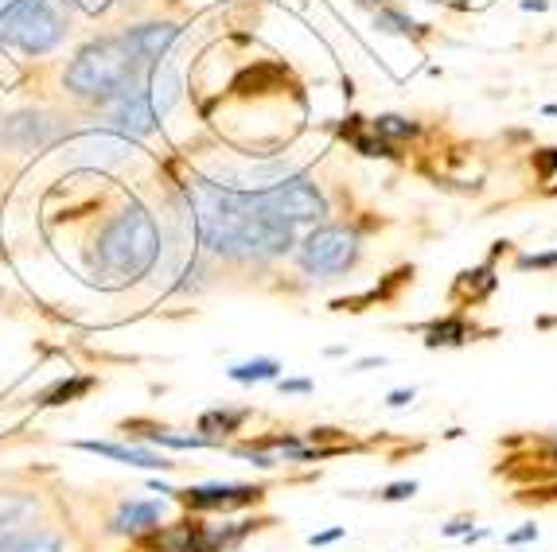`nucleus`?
I'll return each instance as SVG.
<instances>
[{"mask_svg":"<svg viewBox=\"0 0 557 552\" xmlns=\"http://www.w3.org/2000/svg\"><path fill=\"white\" fill-rule=\"evenodd\" d=\"M191 211H196V230L211 253L223 258H285L297 246L293 222L258 191H234L223 184L199 179L187 187Z\"/></svg>","mask_w":557,"mask_h":552,"instance_id":"1","label":"nucleus"},{"mask_svg":"<svg viewBox=\"0 0 557 552\" xmlns=\"http://www.w3.org/2000/svg\"><path fill=\"white\" fill-rule=\"evenodd\" d=\"M160 258V234L149 211L140 206H125L117 218L98 234L94 246V273L110 276L113 285H129L137 276L152 268Z\"/></svg>","mask_w":557,"mask_h":552,"instance_id":"2","label":"nucleus"},{"mask_svg":"<svg viewBox=\"0 0 557 552\" xmlns=\"http://www.w3.org/2000/svg\"><path fill=\"white\" fill-rule=\"evenodd\" d=\"M140 71H145V63L133 55V47L125 43V36H110L83 47L75 55V63L66 66L63 83L75 98L110 105L113 98H121L129 86H137L145 78Z\"/></svg>","mask_w":557,"mask_h":552,"instance_id":"3","label":"nucleus"},{"mask_svg":"<svg viewBox=\"0 0 557 552\" xmlns=\"http://www.w3.org/2000/svg\"><path fill=\"white\" fill-rule=\"evenodd\" d=\"M66 28L71 20H66L63 0H4L0 4V36L28 55H44L59 47Z\"/></svg>","mask_w":557,"mask_h":552,"instance_id":"4","label":"nucleus"},{"mask_svg":"<svg viewBox=\"0 0 557 552\" xmlns=\"http://www.w3.org/2000/svg\"><path fill=\"white\" fill-rule=\"evenodd\" d=\"M362 258V238L351 226H320L300 241V268L308 276H344L359 265Z\"/></svg>","mask_w":557,"mask_h":552,"instance_id":"5","label":"nucleus"},{"mask_svg":"<svg viewBox=\"0 0 557 552\" xmlns=\"http://www.w3.org/2000/svg\"><path fill=\"white\" fill-rule=\"evenodd\" d=\"M180 506H187L191 514H207V510H250L265 498V487H253V482H211V487H184L172 490Z\"/></svg>","mask_w":557,"mask_h":552,"instance_id":"6","label":"nucleus"},{"mask_svg":"<svg viewBox=\"0 0 557 552\" xmlns=\"http://www.w3.org/2000/svg\"><path fill=\"white\" fill-rule=\"evenodd\" d=\"M261 195H265L293 226H297V222L327 218V199L320 195L317 184H308L305 175H293V179H281V184H273V187H261Z\"/></svg>","mask_w":557,"mask_h":552,"instance_id":"7","label":"nucleus"},{"mask_svg":"<svg viewBox=\"0 0 557 552\" xmlns=\"http://www.w3.org/2000/svg\"><path fill=\"white\" fill-rule=\"evenodd\" d=\"M180 39L176 24H140V28L125 32V43L133 47V55L145 66H157L164 59V51Z\"/></svg>","mask_w":557,"mask_h":552,"instance_id":"8","label":"nucleus"},{"mask_svg":"<svg viewBox=\"0 0 557 552\" xmlns=\"http://www.w3.org/2000/svg\"><path fill=\"white\" fill-rule=\"evenodd\" d=\"M499 288V276H495V261H483L480 268H465V273L456 276L453 292H448V300L453 304H483L487 296Z\"/></svg>","mask_w":557,"mask_h":552,"instance_id":"9","label":"nucleus"},{"mask_svg":"<svg viewBox=\"0 0 557 552\" xmlns=\"http://www.w3.org/2000/svg\"><path fill=\"white\" fill-rule=\"evenodd\" d=\"M83 451H94V455H106V460H121L129 463V467H149V471H172L176 463L157 455V451H145V448H129V443H110V440H83L78 443Z\"/></svg>","mask_w":557,"mask_h":552,"instance_id":"10","label":"nucleus"},{"mask_svg":"<svg viewBox=\"0 0 557 552\" xmlns=\"http://www.w3.org/2000/svg\"><path fill=\"white\" fill-rule=\"evenodd\" d=\"M160 517H164L160 502H125V506L117 510V517L110 522V529L113 534L140 537V534H149V529H157Z\"/></svg>","mask_w":557,"mask_h":552,"instance_id":"11","label":"nucleus"},{"mask_svg":"<svg viewBox=\"0 0 557 552\" xmlns=\"http://www.w3.org/2000/svg\"><path fill=\"white\" fill-rule=\"evenodd\" d=\"M418 331H425V347H465V342H472L475 335H483V331H475L472 323L468 319H460V315H448V319H433V323H425V327H418Z\"/></svg>","mask_w":557,"mask_h":552,"instance_id":"12","label":"nucleus"},{"mask_svg":"<svg viewBox=\"0 0 557 552\" xmlns=\"http://www.w3.org/2000/svg\"><path fill=\"white\" fill-rule=\"evenodd\" d=\"M0 552H63V541L47 529H4Z\"/></svg>","mask_w":557,"mask_h":552,"instance_id":"13","label":"nucleus"},{"mask_svg":"<svg viewBox=\"0 0 557 552\" xmlns=\"http://www.w3.org/2000/svg\"><path fill=\"white\" fill-rule=\"evenodd\" d=\"M246 421H250V409H207V413L199 416L196 428H199V436H207V440L223 443V436H234Z\"/></svg>","mask_w":557,"mask_h":552,"instance_id":"14","label":"nucleus"},{"mask_svg":"<svg viewBox=\"0 0 557 552\" xmlns=\"http://www.w3.org/2000/svg\"><path fill=\"white\" fill-rule=\"evenodd\" d=\"M374 28L386 32V36H406V39L429 36V24H418V20L406 16V12L394 9V4H379V9H374Z\"/></svg>","mask_w":557,"mask_h":552,"instance_id":"15","label":"nucleus"},{"mask_svg":"<svg viewBox=\"0 0 557 552\" xmlns=\"http://www.w3.org/2000/svg\"><path fill=\"white\" fill-rule=\"evenodd\" d=\"M226 378L238 381V386H258V381H277V378H281V362H277V359H250V362H238V366L226 369Z\"/></svg>","mask_w":557,"mask_h":552,"instance_id":"16","label":"nucleus"},{"mask_svg":"<svg viewBox=\"0 0 557 552\" xmlns=\"http://www.w3.org/2000/svg\"><path fill=\"white\" fill-rule=\"evenodd\" d=\"M149 98H152V110H157V117L160 113H168L172 105H176V98H180V83H176V71H152L149 74Z\"/></svg>","mask_w":557,"mask_h":552,"instance_id":"17","label":"nucleus"},{"mask_svg":"<svg viewBox=\"0 0 557 552\" xmlns=\"http://www.w3.org/2000/svg\"><path fill=\"white\" fill-rule=\"evenodd\" d=\"M371 133L374 137H382V140H413V137H421V125L418 121H409V117H401V113H382V117H374L371 121Z\"/></svg>","mask_w":557,"mask_h":552,"instance_id":"18","label":"nucleus"},{"mask_svg":"<svg viewBox=\"0 0 557 552\" xmlns=\"http://www.w3.org/2000/svg\"><path fill=\"white\" fill-rule=\"evenodd\" d=\"M32 510H36V498L32 494H16V490H12V494H0V534L24 522Z\"/></svg>","mask_w":557,"mask_h":552,"instance_id":"19","label":"nucleus"},{"mask_svg":"<svg viewBox=\"0 0 557 552\" xmlns=\"http://www.w3.org/2000/svg\"><path fill=\"white\" fill-rule=\"evenodd\" d=\"M351 148L359 152V156H367V160H398V152H394L391 140L374 137V133H355Z\"/></svg>","mask_w":557,"mask_h":552,"instance_id":"20","label":"nucleus"},{"mask_svg":"<svg viewBox=\"0 0 557 552\" xmlns=\"http://www.w3.org/2000/svg\"><path fill=\"white\" fill-rule=\"evenodd\" d=\"M421 482L418 479H406V482H391V487H382L374 498H382V502H409V498L418 494Z\"/></svg>","mask_w":557,"mask_h":552,"instance_id":"21","label":"nucleus"},{"mask_svg":"<svg viewBox=\"0 0 557 552\" xmlns=\"http://www.w3.org/2000/svg\"><path fill=\"white\" fill-rule=\"evenodd\" d=\"M86 389H94V378H75V381H66V386H59L55 393H51V401H47V405H63V401H71V397H83Z\"/></svg>","mask_w":557,"mask_h":552,"instance_id":"22","label":"nucleus"},{"mask_svg":"<svg viewBox=\"0 0 557 552\" xmlns=\"http://www.w3.org/2000/svg\"><path fill=\"white\" fill-rule=\"evenodd\" d=\"M515 268H519V273H530V268H557V249L554 253H522V258L515 261Z\"/></svg>","mask_w":557,"mask_h":552,"instance_id":"23","label":"nucleus"},{"mask_svg":"<svg viewBox=\"0 0 557 552\" xmlns=\"http://www.w3.org/2000/svg\"><path fill=\"white\" fill-rule=\"evenodd\" d=\"M534 167H539L542 184H549L557 172V148H539V152H534Z\"/></svg>","mask_w":557,"mask_h":552,"instance_id":"24","label":"nucleus"},{"mask_svg":"<svg viewBox=\"0 0 557 552\" xmlns=\"http://www.w3.org/2000/svg\"><path fill=\"white\" fill-rule=\"evenodd\" d=\"M344 537H347L344 525H332V529H324V534H312V537H308V544H312V549H324V544L344 541Z\"/></svg>","mask_w":557,"mask_h":552,"instance_id":"25","label":"nucleus"},{"mask_svg":"<svg viewBox=\"0 0 557 552\" xmlns=\"http://www.w3.org/2000/svg\"><path fill=\"white\" fill-rule=\"evenodd\" d=\"M472 525H475L472 514H460V517H453V522H448L441 534H445V537H465V534H472Z\"/></svg>","mask_w":557,"mask_h":552,"instance_id":"26","label":"nucleus"},{"mask_svg":"<svg viewBox=\"0 0 557 552\" xmlns=\"http://www.w3.org/2000/svg\"><path fill=\"white\" fill-rule=\"evenodd\" d=\"M277 389H281V393L308 397V393H312V381H308V378H277Z\"/></svg>","mask_w":557,"mask_h":552,"instance_id":"27","label":"nucleus"},{"mask_svg":"<svg viewBox=\"0 0 557 552\" xmlns=\"http://www.w3.org/2000/svg\"><path fill=\"white\" fill-rule=\"evenodd\" d=\"M413 397H418V389H413V386H409V389H391V393H386V405H391V409H406Z\"/></svg>","mask_w":557,"mask_h":552,"instance_id":"28","label":"nucleus"},{"mask_svg":"<svg viewBox=\"0 0 557 552\" xmlns=\"http://www.w3.org/2000/svg\"><path fill=\"white\" fill-rule=\"evenodd\" d=\"M527 541H539V525H522V529L507 534V544H527Z\"/></svg>","mask_w":557,"mask_h":552,"instance_id":"29","label":"nucleus"},{"mask_svg":"<svg viewBox=\"0 0 557 552\" xmlns=\"http://www.w3.org/2000/svg\"><path fill=\"white\" fill-rule=\"evenodd\" d=\"M308 440H312V443H324V440H347V432H339V428H312V432H308Z\"/></svg>","mask_w":557,"mask_h":552,"instance_id":"30","label":"nucleus"},{"mask_svg":"<svg viewBox=\"0 0 557 552\" xmlns=\"http://www.w3.org/2000/svg\"><path fill=\"white\" fill-rule=\"evenodd\" d=\"M386 362H391V359H382V354H371V359H359V362H355L351 374H362V369H382Z\"/></svg>","mask_w":557,"mask_h":552,"instance_id":"31","label":"nucleus"},{"mask_svg":"<svg viewBox=\"0 0 557 552\" xmlns=\"http://www.w3.org/2000/svg\"><path fill=\"white\" fill-rule=\"evenodd\" d=\"M522 9H527V12H546L549 0H522Z\"/></svg>","mask_w":557,"mask_h":552,"instance_id":"32","label":"nucleus"},{"mask_svg":"<svg viewBox=\"0 0 557 552\" xmlns=\"http://www.w3.org/2000/svg\"><path fill=\"white\" fill-rule=\"evenodd\" d=\"M542 113H546V117H557V102L554 105H542Z\"/></svg>","mask_w":557,"mask_h":552,"instance_id":"33","label":"nucleus"},{"mask_svg":"<svg viewBox=\"0 0 557 552\" xmlns=\"http://www.w3.org/2000/svg\"><path fill=\"white\" fill-rule=\"evenodd\" d=\"M231 552H246V549H231Z\"/></svg>","mask_w":557,"mask_h":552,"instance_id":"34","label":"nucleus"}]
</instances>
